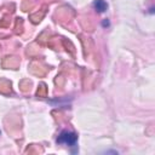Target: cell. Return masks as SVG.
I'll use <instances>...</instances> for the list:
<instances>
[{
    "instance_id": "cell-1",
    "label": "cell",
    "mask_w": 155,
    "mask_h": 155,
    "mask_svg": "<svg viewBox=\"0 0 155 155\" xmlns=\"http://www.w3.org/2000/svg\"><path fill=\"white\" fill-rule=\"evenodd\" d=\"M76 140H78V134L75 132H71V131H68V130H64L62 131L56 142L58 144H65V145H69V147H74L76 144Z\"/></svg>"
},
{
    "instance_id": "cell-2",
    "label": "cell",
    "mask_w": 155,
    "mask_h": 155,
    "mask_svg": "<svg viewBox=\"0 0 155 155\" xmlns=\"http://www.w3.org/2000/svg\"><path fill=\"white\" fill-rule=\"evenodd\" d=\"M93 7H94V10L97 12L102 13L108 8V5H107V2L104 0H94L93 1Z\"/></svg>"
}]
</instances>
